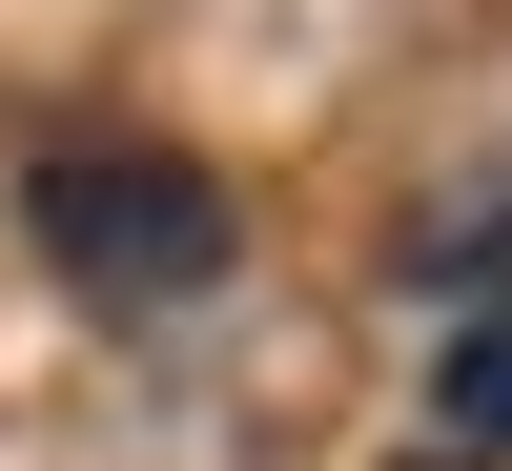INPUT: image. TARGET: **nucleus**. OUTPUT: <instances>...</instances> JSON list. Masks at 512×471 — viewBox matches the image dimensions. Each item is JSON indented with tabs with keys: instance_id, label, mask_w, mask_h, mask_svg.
<instances>
[{
	"instance_id": "nucleus-3",
	"label": "nucleus",
	"mask_w": 512,
	"mask_h": 471,
	"mask_svg": "<svg viewBox=\"0 0 512 471\" xmlns=\"http://www.w3.org/2000/svg\"><path fill=\"white\" fill-rule=\"evenodd\" d=\"M410 267H431V287H472V308H512V205H472V226H431Z\"/></svg>"
},
{
	"instance_id": "nucleus-1",
	"label": "nucleus",
	"mask_w": 512,
	"mask_h": 471,
	"mask_svg": "<svg viewBox=\"0 0 512 471\" xmlns=\"http://www.w3.org/2000/svg\"><path fill=\"white\" fill-rule=\"evenodd\" d=\"M21 226H41V267L82 287V308H205V287L246 267V205L205 185L185 144H41L21 164Z\"/></svg>"
},
{
	"instance_id": "nucleus-2",
	"label": "nucleus",
	"mask_w": 512,
	"mask_h": 471,
	"mask_svg": "<svg viewBox=\"0 0 512 471\" xmlns=\"http://www.w3.org/2000/svg\"><path fill=\"white\" fill-rule=\"evenodd\" d=\"M451 431H472V451H512V308H472V328H451Z\"/></svg>"
}]
</instances>
